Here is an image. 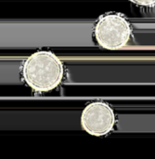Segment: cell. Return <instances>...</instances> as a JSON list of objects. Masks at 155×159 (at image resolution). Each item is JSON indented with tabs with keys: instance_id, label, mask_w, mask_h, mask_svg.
<instances>
[{
	"instance_id": "1",
	"label": "cell",
	"mask_w": 155,
	"mask_h": 159,
	"mask_svg": "<svg viewBox=\"0 0 155 159\" xmlns=\"http://www.w3.org/2000/svg\"><path fill=\"white\" fill-rule=\"evenodd\" d=\"M21 75L26 85L33 91L48 92L61 83L64 66L52 51L37 50L23 61Z\"/></svg>"
},
{
	"instance_id": "2",
	"label": "cell",
	"mask_w": 155,
	"mask_h": 159,
	"mask_svg": "<svg viewBox=\"0 0 155 159\" xmlns=\"http://www.w3.org/2000/svg\"><path fill=\"white\" fill-rule=\"evenodd\" d=\"M132 27L125 15L108 12L101 15L94 26V37L100 47L117 50L125 48L130 40Z\"/></svg>"
},
{
	"instance_id": "3",
	"label": "cell",
	"mask_w": 155,
	"mask_h": 159,
	"mask_svg": "<svg viewBox=\"0 0 155 159\" xmlns=\"http://www.w3.org/2000/svg\"><path fill=\"white\" fill-rule=\"evenodd\" d=\"M82 129L88 134L102 137L114 128L116 116L113 109L107 102L97 101L87 104L81 115Z\"/></svg>"
},
{
	"instance_id": "4",
	"label": "cell",
	"mask_w": 155,
	"mask_h": 159,
	"mask_svg": "<svg viewBox=\"0 0 155 159\" xmlns=\"http://www.w3.org/2000/svg\"><path fill=\"white\" fill-rule=\"evenodd\" d=\"M140 7H154L155 0H128Z\"/></svg>"
}]
</instances>
